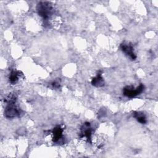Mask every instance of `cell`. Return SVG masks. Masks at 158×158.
I'll use <instances>...</instances> for the list:
<instances>
[{
  "mask_svg": "<svg viewBox=\"0 0 158 158\" xmlns=\"http://www.w3.org/2000/svg\"><path fill=\"white\" fill-rule=\"evenodd\" d=\"M20 114V110L15 105V103L8 104L4 110V115L6 118H12Z\"/></svg>",
  "mask_w": 158,
  "mask_h": 158,
  "instance_id": "cell-3",
  "label": "cell"
},
{
  "mask_svg": "<svg viewBox=\"0 0 158 158\" xmlns=\"http://www.w3.org/2000/svg\"><path fill=\"white\" fill-rule=\"evenodd\" d=\"M20 73L21 72L20 71H16V70L12 71L9 78L10 82L12 84L16 83L18 81L19 78L20 77V75H22Z\"/></svg>",
  "mask_w": 158,
  "mask_h": 158,
  "instance_id": "cell-8",
  "label": "cell"
},
{
  "mask_svg": "<svg viewBox=\"0 0 158 158\" xmlns=\"http://www.w3.org/2000/svg\"><path fill=\"white\" fill-rule=\"evenodd\" d=\"M91 83L93 85L97 87H101L104 85V81L102 77H101V73L100 72L97 75L96 77L93 78L91 81Z\"/></svg>",
  "mask_w": 158,
  "mask_h": 158,
  "instance_id": "cell-7",
  "label": "cell"
},
{
  "mask_svg": "<svg viewBox=\"0 0 158 158\" xmlns=\"http://www.w3.org/2000/svg\"><path fill=\"white\" fill-rule=\"evenodd\" d=\"M37 11L38 14L47 20L52 14V7L51 4L47 2H40L37 6Z\"/></svg>",
  "mask_w": 158,
  "mask_h": 158,
  "instance_id": "cell-1",
  "label": "cell"
},
{
  "mask_svg": "<svg viewBox=\"0 0 158 158\" xmlns=\"http://www.w3.org/2000/svg\"><path fill=\"white\" fill-rule=\"evenodd\" d=\"M62 132L63 129L60 126H57L55 127L52 131L53 138L52 140L54 142H58L59 139H60L62 137Z\"/></svg>",
  "mask_w": 158,
  "mask_h": 158,
  "instance_id": "cell-6",
  "label": "cell"
},
{
  "mask_svg": "<svg viewBox=\"0 0 158 158\" xmlns=\"http://www.w3.org/2000/svg\"><path fill=\"white\" fill-rule=\"evenodd\" d=\"M144 89V85L140 84L139 86L135 88L133 86H127L123 89V94L127 97L133 98L139 94Z\"/></svg>",
  "mask_w": 158,
  "mask_h": 158,
  "instance_id": "cell-2",
  "label": "cell"
},
{
  "mask_svg": "<svg viewBox=\"0 0 158 158\" xmlns=\"http://www.w3.org/2000/svg\"><path fill=\"white\" fill-rule=\"evenodd\" d=\"M133 115L139 123L142 124L146 123V117L144 113L141 112H134Z\"/></svg>",
  "mask_w": 158,
  "mask_h": 158,
  "instance_id": "cell-9",
  "label": "cell"
},
{
  "mask_svg": "<svg viewBox=\"0 0 158 158\" xmlns=\"http://www.w3.org/2000/svg\"><path fill=\"white\" fill-rule=\"evenodd\" d=\"M16 99H17L16 94L14 93H10L5 98L4 101L7 104H12V103H15Z\"/></svg>",
  "mask_w": 158,
  "mask_h": 158,
  "instance_id": "cell-10",
  "label": "cell"
},
{
  "mask_svg": "<svg viewBox=\"0 0 158 158\" xmlns=\"http://www.w3.org/2000/svg\"><path fill=\"white\" fill-rule=\"evenodd\" d=\"M52 85L54 87V88H59L60 86V83L59 80H55L54 81H53L52 83Z\"/></svg>",
  "mask_w": 158,
  "mask_h": 158,
  "instance_id": "cell-11",
  "label": "cell"
},
{
  "mask_svg": "<svg viewBox=\"0 0 158 158\" xmlns=\"http://www.w3.org/2000/svg\"><path fill=\"white\" fill-rule=\"evenodd\" d=\"M120 48L127 56H129L132 60H135L136 58V54L134 52L133 46L131 43L128 42H123L120 45Z\"/></svg>",
  "mask_w": 158,
  "mask_h": 158,
  "instance_id": "cell-4",
  "label": "cell"
},
{
  "mask_svg": "<svg viewBox=\"0 0 158 158\" xmlns=\"http://www.w3.org/2000/svg\"><path fill=\"white\" fill-rule=\"evenodd\" d=\"M91 129L90 127L89 123H85L81 127V137L86 138L88 141L91 139Z\"/></svg>",
  "mask_w": 158,
  "mask_h": 158,
  "instance_id": "cell-5",
  "label": "cell"
}]
</instances>
